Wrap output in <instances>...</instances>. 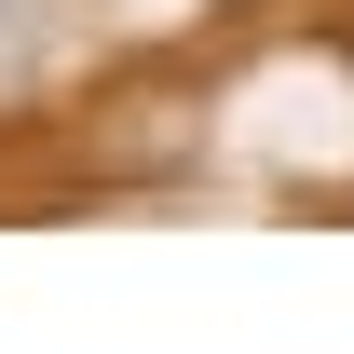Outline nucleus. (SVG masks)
I'll list each match as a JSON object with an SVG mask.
<instances>
[]
</instances>
